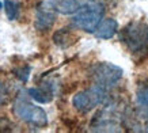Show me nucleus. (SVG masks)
I'll list each match as a JSON object with an SVG mask.
<instances>
[{
    "label": "nucleus",
    "mask_w": 148,
    "mask_h": 133,
    "mask_svg": "<svg viewBox=\"0 0 148 133\" xmlns=\"http://www.w3.org/2000/svg\"><path fill=\"white\" fill-rule=\"evenodd\" d=\"M30 66H22V68H16V69H14V75L16 76L21 82L23 83H26L27 80H29V76H30Z\"/></svg>",
    "instance_id": "nucleus-14"
},
{
    "label": "nucleus",
    "mask_w": 148,
    "mask_h": 133,
    "mask_svg": "<svg viewBox=\"0 0 148 133\" xmlns=\"http://www.w3.org/2000/svg\"><path fill=\"white\" fill-rule=\"evenodd\" d=\"M108 91L109 88L94 83L88 88L82 90V91L75 94L72 98V105L80 113H88L97 106L103 105L108 101Z\"/></svg>",
    "instance_id": "nucleus-4"
},
{
    "label": "nucleus",
    "mask_w": 148,
    "mask_h": 133,
    "mask_svg": "<svg viewBox=\"0 0 148 133\" xmlns=\"http://www.w3.org/2000/svg\"><path fill=\"white\" fill-rule=\"evenodd\" d=\"M103 14H105V7L102 3H86L82 4L80 8L72 16V23L73 26L86 31V33H95L97 27L102 22Z\"/></svg>",
    "instance_id": "nucleus-2"
},
{
    "label": "nucleus",
    "mask_w": 148,
    "mask_h": 133,
    "mask_svg": "<svg viewBox=\"0 0 148 133\" xmlns=\"http://www.w3.org/2000/svg\"><path fill=\"white\" fill-rule=\"evenodd\" d=\"M3 8L5 11V15H7V18L10 21H15V19L18 18V14H19V4L16 1H14V0H4V3H3Z\"/></svg>",
    "instance_id": "nucleus-13"
},
{
    "label": "nucleus",
    "mask_w": 148,
    "mask_h": 133,
    "mask_svg": "<svg viewBox=\"0 0 148 133\" xmlns=\"http://www.w3.org/2000/svg\"><path fill=\"white\" fill-rule=\"evenodd\" d=\"M120 41L132 53L145 50L148 46V25L140 21L128 23L120 31Z\"/></svg>",
    "instance_id": "nucleus-3"
},
{
    "label": "nucleus",
    "mask_w": 148,
    "mask_h": 133,
    "mask_svg": "<svg viewBox=\"0 0 148 133\" xmlns=\"http://www.w3.org/2000/svg\"><path fill=\"white\" fill-rule=\"evenodd\" d=\"M56 10L50 1H41L36 8V19H34V27L40 31H46L56 22Z\"/></svg>",
    "instance_id": "nucleus-7"
},
{
    "label": "nucleus",
    "mask_w": 148,
    "mask_h": 133,
    "mask_svg": "<svg viewBox=\"0 0 148 133\" xmlns=\"http://www.w3.org/2000/svg\"><path fill=\"white\" fill-rule=\"evenodd\" d=\"M124 71L120 66L110 62H97L90 68V76L92 82L106 88L116 86L122 79Z\"/></svg>",
    "instance_id": "nucleus-5"
},
{
    "label": "nucleus",
    "mask_w": 148,
    "mask_h": 133,
    "mask_svg": "<svg viewBox=\"0 0 148 133\" xmlns=\"http://www.w3.org/2000/svg\"><path fill=\"white\" fill-rule=\"evenodd\" d=\"M117 30H118V23L116 19L106 18L98 25L94 34L97 38H101V40H110L116 36Z\"/></svg>",
    "instance_id": "nucleus-9"
},
{
    "label": "nucleus",
    "mask_w": 148,
    "mask_h": 133,
    "mask_svg": "<svg viewBox=\"0 0 148 133\" xmlns=\"http://www.w3.org/2000/svg\"><path fill=\"white\" fill-rule=\"evenodd\" d=\"M30 99L32 98L29 97V94L26 95V94H22V91H21L12 102L14 115L23 122L32 125V126L44 128L48 125V114L42 107L30 102Z\"/></svg>",
    "instance_id": "nucleus-1"
},
{
    "label": "nucleus",
    "mask_w": 148,
    "mask_h": 133,
    "mask_svg": "<svg viewBox=\"0 0 148 133\" xmlns=\"http://www.w3.org/2000/svg\"><path fill=\"white\" fill-rule=\"evenodd\" d=\"M105 105V103H103ZM91 130L94 132H120V122L114 107L105 105L98 114H95L91 122Z\"/></svg>",
    "instance_id": "nucleus-6"
},
{
    "label": "nucleus",
    "mask_w": 148,
    "mask_h": 133,
    "mask_svg": "<svg viewBox=\"0 0 148 133\" xmlns=\"http://www.w3.org/2000/svg\"><path fill=\"white\" fill-rule=\"evenodd\" d=\"M136 103H137L141 114L145 115L148 118V82L143 83V84L137 88V93H136Z\"/></svg>",
    "instance_id": "nucleus-11"
},
{
    "label": "nucleus",
    "mask_w": 148,
    "mask_h": 133,
    "mask_svg": "<svg viewBox=\"0 0 148 133\" xmlns=\"http://www.w3.org/2000/svg\"><path fill=\"white\" fill-rule=\"evenodd\" d=\"M144 130H145V132H148V118H147V122H145V125H144Z\"/></svg>",
    "instance_id": "nucleus-16"
},
{
    "label": "nucleus",
    "mask_w": 148,
    "mask_h": 133,
    "mask_svg": "<svg viewBox=\"0 0 148 133\" xmlns=\"http://www.w3.org/2000/svg\"><path fill=\"white\" fill-rule=\"evenodd\" d=\"M1 7H4V5H1V3H0V10H1Z\"/></svg>",
    "instance_id": "nucleus-17"
},
{
    "label": "nucleus",
    "mask_w": 148,
    "mask_h": 133,
    "mask_svg": "<svg viewBox=\"0 0 148 133\" xmlns=\"http://www.w3.org/2000/svg\"><path fill=\"white\" fill-rule=\"evenodd\" d=\"M73 36L69 31V29H60L53 34V42L60 48H67L71 44H73Z\"/></svg>",
    "instance_id": "nucleus-12"
},
{
    "label": "nucleus",
    "mask_w": 148,
    "mask_h": 133,
    "mask_svg": "<svg viewBox=\"0 0 148 133\" xmlns=\"http://www.w3.org/2000/svg\"><path fill=\"white\" fill-rule=\"evenodd\" d=\"M54 91H56V86L53 84V82H46V83H44V86L29 88L27 94L33 101H36L38 103H49L52 102V99L54 97Z\"/></svg>",
    "instance_id": "nucleus-8"
},
{
    "label": "nucleus",
    "mask_w": 148,
    "mask_h": 133,
    "mask_svg": "<svg viewBox=\"0 0 148 133\" xmlns=\"http://www.w3.org/2000/svg\"><path fill=\"white\" fill-rule=\"evenodd\" d=\"M57 12L63 15H73L83 4L82 0H49Z\"/></svg>",
    "instance_id": "nucleus-10"
},
{
    "label": "nucleus",
    "mask_w": 148,
    "mask_h": 133,
    "mask_svg": "<svg viewBox=\"0 0 148 133\" xmlns=\"http://www.w3.org/2000/svg\"><path fill=\"white\" fill-rule=\"evenodd\" d=\"M7 95H8V93H7V88H5V86L0 82V106L3 105V103L5 102V99H7Z\"/></svg>",
    "instance_id": "nucleus-15"
}]
</instances>
